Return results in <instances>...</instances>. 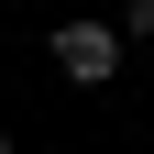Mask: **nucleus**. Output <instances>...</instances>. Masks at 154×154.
I'll return each instance as SVG.
<instances>
[{"label": "nucleus", "mask_w": 154, "mask_h": 154, "mask_svg": "<svg viewBox=\"0 0 154 154\" xmlns=\"http://www.w3.org/2000/svg\"><path fill=\"white\" fill-rule=\"evenodd\" d=\"M121 44H154V0H132V22H110Z\"/></svg>", "instance_id": "obj_2"}, {"label": "nucleus", "mask_w": 154, "mask_h": 154, "mask_svg": "<svg viewBox=\"0 0 154 154\" xmlns=\"http://www.w3.org/2000/svg\"><path fill=\"white\" fill-rule=\"evenodd\" d=\"M0 154H22V143H11V132H0Z\"/></svg>", "instance_id": "obj_3"}, {"label": "nucleus", "mask_w": 154, "mask_h": 154, "mask_svg": "<svg viewBox=\"0 0 154 154\" xmlns=\"http://www.w3.org/2000/svg\"><path fill=\"white\" fill-rule=\"evenodd\" d=\"M55 77H66V88H110V77H121V33L110 22H55Z\"/></svg>", "instance_id": "obj_1"}]
</instances>
